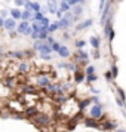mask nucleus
I'll list each match as a JSON object with an SVG mask.
<instances>
[{
	"label": "nucleus",
	"mask_w": 126,
	"mask_h": 132,
	"mask_svg": "<svg viewBox=\"0 0 126 132\" xmlns=\"http://www.w3.org/2000/svg\"><path fill=\"white\" fill-rule=\"evenodd\" d=\"M111 6H113V0H107V5H105V7L102 9L101 18H99V24L101 25L105 24V21L108 19L110 15H113V9H111Z\"/></svg>",
	"instance_id": "nucleus-1"
},
{
	"label": "nucleus",
	"mask_w": 126,
	"mask_h": 132,
	"mask_svg": "<svg viewBox=\"0 0 126 132\" xmlns=\"http://www.w3.org/2000/svg\"><path fill=\"white\" fill-rule=\"evenodd\" d=\"M16 33L22 34V36H30L33 33V28L30 25V21H21L18 25H16Z\"/></svg>",
	"instance_id": "nucleus-2"
},
{
	"label": "nucleus",
	"mask_w": 126,
	"mask_h": 132,
	"mask_svg": "<svg viewBox=\"0 0 126 132\" xmlns=\"http://www.w3.org/2000/svg\"><path fill=\"white\" fill-rule=\"evenodd\" d=\"M33 120H34L39 126H48L49 123H51V117H49L48 114H43V113H37L36 116L33 117Z\"/></svg>",
	"instance_id": "nucleus-3"
},
{
	"label": "nucleus",
	"mask_w": 126,
	"mask_h": 132,
	"mask_svg": "<svg viewBox=\"0 0 126 132\" xmlns=\"http://www.w3.org/2000/svg\"><path fill=\"white\" fill-rule=\"evenodd\" d=\"M89 116L90 117H94V119L99 120L102 117V105L101 104H94L89 110Z\"/></svg>",
	"instance_id": "nucleus-4"
},
{
	"label": "nucleus",
	"mask_w": 126,
	"mask_h": 132,
	"mask_svg": "<svg viewBox=\"0 0 126 132\" xmlns=\"http://www.w3.org/2000/svg\"><path fill=\"white\" fill-rule=\"evenodd\" d=\"M16 19H13L12 16H9V18L5 19V25H3V28H6L7 31H13L16 30Z\"/></svg>",
	"instance_id": "nucleus-5"
},
{
	"label": "nucleus",
	"mask_w": 126,
	"mask_h": 132,
	"mask_svg": "<svg viewBox=\"0 0 126 132\" xmlns=\"http://www.w3.org/2000/svg\"><path fill=\"white\" fill-rule=\"evenodd\" d=\"M85 126H86V128H94V129H101V125L96 122V119L90 117V116L85 119Z\"/></svg>",
	"instance_id": "nucleus-6"
},
{
	"label": "nucleus",
	"mask_w": 126,
	"mask_h": 132,
	"mask_svg": "<svg viewBox=\"0 0 126 132\" xmlns=\"http://www.w3.org/2000/svg\"><path fill=\"white\" fill-rule=\"evenodd\" d=\"M49 83H51V79H49L46 74H40V76L37 77V85H39L40 88H48Z\"/></svg>",
	"instance_id": "nucleus-7"
},
{
	"label": "nucleus",
	"mask_w": 126,
	"mask_h": 132,
	"mask_svg": "<svg viewBox=\"0 0 126 132\" xmlns=\"http://www.w3.org/2000/svg\"><path fill=\"white\" fill-rule=\"evenodd\" d=\"M58 9H60V3H58L56 0H48V12L55 15Z\"/></svg>",
	"instance_id": "nucleus-8"
},
{
	"label": "nucleus",
	"mask_w": 126,
	"mask_h": 132,
	"mask_svg": "<svg viewBox=\"0 0 126 132\" xmlns=\"http://www.w3.org/2000/svg\"><path fill=\"white\" fill-rule=\"evenodd\" d=\"M117 128V123L116 122H113V120H107V122H104L101 125V129L102 131H111V129H116Z\"/></svg>",
	"instance_id": "nucleus-9"
},
{
	"label": "nucleus",
	"mask_w": 126,
	"mask_h": 132,
	"mask_svg": "<svg viewBox=\"0 0 126 132\" xmlns=\"http://www.w3.org/2000/svg\"><path fill=\"white\" fill-rule=\"evenodd\" d=\"M58 24H60L61 30H67V28H70V27L73 25V22H71V21H68L65 16H62V18L58 19Z\"/></svg>",
	"instance_id": "nucleus-10"
},
{
	"label": "nucleus",
	"mask_w": 126,
	"mask_h": 132,
	"mask_svg": "<svg viewBox=\"0 0 126 132\" xmlns=\"http://www.w3.org/2000/svg\"><path fill=\"white\" fill-rule=\"evenodd\" d=\"M92 24H94V21H92V19H85L83 22H80V24L76 25V30H77V31L86 30V28H89V27H90Z\"/></svg>",
	"instance_id": "nucleus-11"
},
{
	"label": "nucleus",
	"mask_w": 126,
	"mask_h": 132,
	"mask_svg": "<svg viewBox=\"0 0 126 132\" xmlns=\"http://www.w3.org/2000/svg\"><path fill=\"white\" fill-rule=\"evenodd\" d=\"M58 55H60L61 58H64V60H67L70 56V49L67 48V45H61L60 51H58Z\"/></svg>",
	"instance_id": "nucleus-12"
},
{
	"label": "nucleus",
	"mask_w": 126,
	"mask_h": 132,
	"mask_svg": "<svg viewBox=\"0 0 126 132\" xmlns=\"http://www.w3.org/2000/svg\"><path fill=\"white\" fill-rule=\"evenodd\" d=\"M45 45H46V40H40V39H37V40H34V43H33V51L40 52Z\"/></svg>",
	"instance_id": "nucleus-13"
},
{
	"label": "nucleus",
	"mask_w": 126,
	"mask_h": 132,
	"mask_svg": "<svg viewBox=\"0 0 126 132\" xmlns=\"http://www.w3.org/2000/svg\"><path fill=\"white\" fill-rule=\"evenodd\" d=\"M71 12L74 13V15H76V16H79V18H80V16H82V15H83V5H74V6H73V9H71Z\"/></svg>",
	"instance_id": "nucleus-14"
},
{
	"label": "nucleus",
	"mask_w": 126,
	"mask_h": 132,
	"mask_svg": "<svg viewBox=\"0 0 126 132\" xmlns=\"http://www.w3.org/2000/svg\"><path fill=\"white\" fill-rule=\"evenodd\" d=\"M7 55H9L11 58H15V60H22L25 54L22 51H11V52H7Z\"/></svg>",
	"instance_id": "nucleus-15"
},
{
	"label": "nucleus",
	"mask_w": 126,
	"mask_h": 132,
	"mask_svg": "<svg viewBox=\"0 0 126 132\" xmlns=\"http://www.w3.org/2000/svg\"><path fill=\"white\" fill-rule=\"evenodd\" d=\"M11 16H12L13 19L19 21V19H21V16H22V11H21V9H18V7H13V9H11Z\"/></svg>",
	"instance_id": "nucleus-16"
},
{
	"label": "nucleus",
	"mask_w": 126,
	"mask_h": 132,
	"mask_svg": "<svg viewBox=\"0 0 126 132\" xmlns=\"http://www.w3.org/2000/svg\"><path fill=\"white\" fill-rule=\"evenodd\" d=\"M89 43H90V46L94 49H99V45H101V40H99V37L98 36H92L89 39Z\"/></svg>",
	"instance_id": "nucleus-17"
},
{
	"label": "nucleus",
	"mask_w": 126,
	"mask_h": 132,
	"mask_svg": "<svg viewBox=\"0 0 126 132\" xmlns=\"http://www.w3.org/2000/svg\"><path fill=\"white\" fill-rule=\"evenodd\" d=\"M83 80H85V73L76 70V71H74V82H76V83H82Z\"/></svg>",
	"instance_id": "nucleus-18"
},
{
	"label": "nucleus",
	"mask_w": 126,
	"mask_h": 132,
	"mask_svg": "<svg viewBox=\"0 0 126 132\" xmlns=\"http://www.w3.org/2000/svg\"><path fill=\"white\" fill-rule=\"evenodd\" d=\"M90 98H86V100H82V101H79V105H77V108H79V111H83L85 108L88 107L90 104Z\"/></svg>",
	"instance_id": "nucleus-19"
},
{
	"label": "nucleus",
	"mask_w": 126,
	"mask_h": 132,
	"mask_svg": "<svg viewBox=\"0 0 126 132\" xmlns=\"http://www.w3.org/2000/svg\"><path fill=\"white\" fill-rule=\"evenodd\" d=\"M33 11H27V9H25V11H22V16H21V19H22V21H31V19H33Z\"/></svg>",
	"instance_id": "nucleus-20"
},
{
	"label": "nucleus",
	"mask_w": 126,
	"mask_h": 132,
	"mask_svg": "<svg viewBox=\"0 0 126 132\" xmlns=\"http://www.w3.org/2000/svg\"><path fill=\"white\" fill-rule=\"evenodd\" d=\"M39 22V25H40V28H48L49 25H51V19L48 18V16H43L40 21H37Z\"/></svg>",
	"instance_id": "nucleus-21"
},
{
	"label": "nucleus",
	"mask_w": 126,
	"mask_h": 132,
	"mask_svg": "<svg viewBox=\"0 0 126 132\" xmlns=\"http://www.w3.org/2000/svg\"><path fill=\"white\" fill-rule=\"evenodd\" d=\"M60 11L61 12H68V11H71V6H70V5H68V2H67V0H64V2H61L60 3Z\"/></svg>",
	"instance_id": "nucleus-22"
},
{
	"label": "nucleus",
	"mask_w": 126,
	"mask_h": 132,
	"mask_svg": "<svg viewBox=\"0 0 126 132\" xmlns=\"http://www.w3.org/2000/svg\"><path fill=\"white\" fill-rule=\"evenodd\" d=\"M37 113H39V111H37L36 107H28L25 110V116H27V117H34Z\"/></svg>",
	"instance_id": "nucleus-23"
},
{
	"label": "nucleus",
	"mask_w": 126,
	"mask_h": 132,
	"mask_svg": "<svg viewBox=\"0 0 126 132\" xmlns=\"http://www.w3.org/2000/svg\"><path fill=\"white\" fill-rule=\"evenodd\" d=\"M28 70H30V64H28V62H21V64L18 65V71L19 73H27Z\"/></svg>",
	"instance_id": "nucleus-24"
},
{
	"label": "nucleus",
	"mask_w": 126,
	"mask_h": 132,
	"mask_svg": "<svg viewBox=\"0 0 126 132\" xmlns=\"http://www.w3.org/2000/svg\"><path fill=\"white\" fill-rule=\"evenodd\" d=\"M60 28V24H58V21L56 22H51V25L48 27V31H49V34H54L55 31Z\"/></svg>",
	"instance_id": "nucleus-25"
},
{
	"label": "nucleus",
	"mask_w": 126,
	"mask_h": 132,
	"mask_svg": "<svg viewBox=\"0 0 126 132\" xmlns=\"http://www.w3.org/2000/svg\"><path fill=\"white\" fill-rule=\"evenodd\" d=\"M48 36H49L48 28H40V31H39V39H40V40H46Z\"/></svg>",
	"instance_id": "nucleus-26"
},
{
	"label": "nucleus",
	"mask_w": 126,
	"mask_h": 132,
	"mask_svg": "<svg viewBox=\"0 0 126 132\" xmlns=\"http://www.w3.org/2000/svg\"><path fill=\"white\" fill-rule=\"evenodd\" d=\"M79 67H77V64H76V62H67L65 64V70L67 71H76V70H77Z\"/></svg>",
	"instance_id": "nucleus-27"
},
{
	"label": "nucleus",
	"mask_w": 126,
	"mask_h": 132,
	"mask_svg": "<svg viewBox=\"0 0 126 132\" xmlns=\"http://www.w3.org/2000/svg\"><path fill=\"white\" fill-rule=\"evenodd\" d=\"M31 11H33V12H39V11H42L40 3H39V2H31Z\"/></svg>",
	"instance_id": "nucleus-28"
},
{
	"label": "nucleus",
	"mask_w": 126,
	"mask_h": 132,
	"mask_svg": "<svg viewBox=\"0 0 126 132\" xmlns=\"http://www.w3.org/2000/svg\"><path fill=\"white\" fill-rule=\"evenodd\" d=\"M86 80H88V83H94V82H96L98 80V76H96L95 73L94 74H86Z\"/></svg>",
	"instance_id": "nucleus-29"
},
{
	"label": "nucleus",
	"mask_w": 126,
	"mask_h": 132,
	"mask_svg": "<svg viewBox=\"0 0 126 132\" xmlns=\"http://www.w3.org/2000/svg\"><path fill=\"white\" fill-rule=\"evenodd\" d=\"M51 52H52V48H51V45L46 42V45H45L42 48V51H40V54H51Z\"/></svg>",
	"instance_id": "nucleus-30"
},
{
	"label": "nucleus",
	"mask_w": 126,
	"mask_h": 132,
	"mask_svg": "<svg viewBox=\"0 0 126 132\" xmlns=\"http://www.w3.org/2000/svg\"><path fill=\"white\" fill-rule=\"evenodd\" d=\"M43 16H45V13H43L42 11H39V12H34V13H33V19H34V21H40Z\"/></svg>",
	"instance_id": "nucleus-31"
},
{
	"label": "nucleus",
	"mask_w": 126,
	"mask_h": 132,
	"mask_svg": "<svg viewBox=\"0 0 126 132\" xmlns=\"http://www.w3.org/2000/svg\"><path fill=\"white\" fill-rule=\"evenodd\" d=\"M116 90H117V94H119V98H120V100L126 101V94H125V90L122 89V88H116Z\"/></svg>",
	"instance_id": "nucleus-32"
},
{
	"label": "nucleus",
	"mask_w": 126,
	"mask_h": 132,
	"mask_svg": "<svg viewBox=\"0 0 126 132\" xmlns=\"http://www.w3.org/2000/svg\"><path fill=\"white\" fill-rule=\"evenodd\" d=\"M51 48H52V52H58L61 48V43L60 42H54L52 45H51Z\"/></svg>",
	"instance_id": "nucleus-33"
},
{
	"label": "nucleus",
	"mask_w": 126,
	"mask_h": 132,
	"mask_svg": "<svg viewBox=\"0 0 126 132\" xmlns=\"http://www.w3.org/2000/svg\"><path fill=\"white\" fill-rule=\"evenodd\" d=\"M24 92L25 94H36V88H34V86H25Z\"/></svg>",
	"instance_id": "nucleus-34"
},
{
	"label": "nucleus",
	"mask_w": 126,
	"mask_h": 132,
	"mask_svg": "<svg viewBox=\"0 0 126 132\" xmlns=\"http://www.w3.org/2000/svg\"><path fill=\"white\" fill-rule=\"evenodd\" d=\"M95 73V67L94 65H88L85 68V74H94Z\"/></svg>",
	"instance_id": "nucleus-35"
},
{
	"label": "nucleus",
	"mask_w": 126,
	"mask_h": 132,
	"mask_svg": "<svg viewBox=\"0 0 126 132\" xmlns=\"http://www.w3.org/2000/svg\"><path fill=\"white\" fill-rule=\"evenodd\" d=\"M111 74H113V79L117 77V74H119V68H117V65H111Z\"/></svg>",
	"instance_id": "nucleus-36"
},
{
	"label": "nucleus",
	"mask_w": 126,
	"mask_h": 132,
	"mask_svg": "<svg viewBox=\"0 0 126 132\" xmlns=\"http://www.w3.org/2000/svg\"><path fill=\"white\" fill-rule=\"evenodd\" d=\"M86 46V42L85 40H76V48L77 49H83Z\"/></svg>",
	"instance_id": "nucleus-37"
},
{
	"label": "nucleus",
	"mask_w": 126,
	"mask_h": 132,
	"mask_svg": "<svg viewBox=\"0 0 126 132\" xmlns=\"http://www.w3.org/2000/svg\"><path fill=\"white\" fill-rule=\"evenodd\" d=\"M40 58L45 61H51L52 60V56H51V54H40Z\"/></svg>",
	"instance_id": "nucleus-38"
},
{
	"label": "nucleus",
	"mask_w": 126,
	"mask_h": 132,
	"mask_svg": "<svg viewBox=\"0 0 126 132\" xmlns=\"http://www.w3.org/2000/svg\"><path fill=\"white\" fill-rule=\"evenodd\" d=\"M116 102H117V105H119L122 110L125 108V101H123V100H120V98H116Z\"/></svg>",
	"instance_id": "nucleus-39"
},
{
	"label": "nucleus",
	"mask_w": 126,
	"mask_h": 132,
	"mask_svg": "<svg viewBox=\"0 0 126 132\" xmlns=\"http://www.w3.org/2000/svg\"><path fill=\"white\" fill-rule=\"evenodd\" d=\"M105 5H107V0H99V13L102 12V9L105 7Z\"/></svg>",
	"instance_id": "nucleus-40"
},
{
	"label": "nucleus",
	"mask_w": 126,
	"mask_h": 132,
	"mask_svg": "<svg viewBox=\"0 0 126 132\" xmlns=\"http://www.w3.org/2000/svg\"><path fill=\"white\" fill-rule=\"evenodd\" d=\"M60 88H61V90H62V94H64L65 90H68V89H70V85H68V83H62V85L60 86Z\"/></svg>",
	"instance_id": "nucleus-41"
},
{
	"label": "nucleus",
	"mask_w": 126,
	"mask_h": 132,
	"mask_svg": "<svg viewBox=\"0 0 126 132\" xmlns=\"http://www.w3.org/2000/svg\"><path fill=\"white\" fill-rule=\"evenodd\" d=\"M5 85H6L7 88H12L13 86V79H6V80H5Z\"/></svg>",
	"instance_id": "nucleus-42"
},
{
	"label": "nucleus",
	"mask_w": 126,
	"mask_h": 132,
	"mask_svg": "<svg viewBox=\"0 0 126 132\" xmlns=\"http://www.w3.org/2000/svg\"><path fill=\"white\" fill-rule=\"evenodd\" d=\"M114 34H116V33H114V30H111V33H110V34H108V37H107V39H108V43H111V42L114 40Z\"/></svg>",
	"instance_id": "nucleus-43"
},
{
	"label": "nucleus",
	"mask_w": 126,
	"mask_h": 132,
	"mask_svg": "<svg viewBox=\"0 0 126 132\" xmlns=\"http://www.w3.org/2000/svg\"><path fill=\"white\" fill-rule=\"evenodd\" d=\"M30 36H31V39H33V40H37V39H39V31L33 30V33H31Z\"/></svg>",
	"instance_id": "nucleus-44"
},
{
	"label": "nucleus",
	"mask_w": 126,
	"mask_h": 132,
	"mask_svg": "<svg viewBox=\"0 0 126 132\" xmlns=\"http://www.w3.org/2000/svg\"><path fill=\"white\" fill-rule=\"evenodd\" d=\"M105 79H107V82H111V80H113V74H111V71L105 73Z\"/></svg>",
	"instance_id": "nucleus-45"
},
{
	"label": "nucleus",
	"mask_w": 126,
	"mask_h": 132,
	"mask_svg": "<svg viewBox=\"0 0 126 132\" xmlns=\"http://www.w3.org/2000/svg\"><path fill=\"white\" fill-rule=\"evenodd\" d=\"M46 42H48L49 45H52V43L55 42V39L52 37V34H49V36H48V39H46Z\"/></svg>",
	"instance_id": "nucleus-46"
},
{
	"label": "nucleus",
	"mask_w": 126,
	"mask_h": 132,
	"mask_svg": "<svg viewBox=\"0 0 126 132\" xmlns=\"http://www.w3.org/2000/svg\"><path fill=\"white\" fill-rule=\"evenodd\" d=\"M15 5H16V6H24L25 2L24 0H15Z\"/></svg>",
	"instance_id": "nucleus-47"
},
{
	"label": "nucleus",
	"mask_w": 126,
	"mask_h": 132,
	"mask_svg": "<svg viewBox=\"0 0 126 132\" xmlns=\"http://www.w3.org/2000/svg\"><path fill=\"white\" fill-rule=\"evenodd\" d=\"M55 15H56V16H58V19H60V18H62V16H64V12H61L60 9H58V11H56V13H55Z\"/></svg>",
	"instance_id": "nucleus-48"
},
{
	"label": "nucleus",
	"mask_w": 126,
	"mask_h": 132,
	"mask_svg": "<svg viewBox=\"0 0 126 132\" xmlns=\"http://www.w3.org/2000/svg\"><path fill=\"white\" fill-rule=\"evenodd\" d=\"M94 58H95V60L99 58V51H98V49H95V52H94Z\"/></svg>",
	"instance_id": "nucleus-49"
},
{
	"label": "nucleus",
	"mask_w": 126,
	"mask_h": 132,
	"mask_svg": "<svg viewBox=\"0 0 126 132\" xmlns=\"http://www.w3.org/2000/svg\"><path fill=\"white\" fill-rule=\"evenodd\" d=\"M3 25H5V18L0 15V28H3Z\"/></svg>",
	"instance_id": "nucleus-50"
},
{
	"label": "nucleus",
	"mask_w": 126,
	"mask_h": 132,
	"mask_svg": "<svg viewBox=\"0 0 126 132\" xmlns=\"http://www.w3.org/2000/svg\"><path fill=\"white\" fill-rule=\"evenodd\" d=\"M90 101L95 102V104H99V100H98V96H94V98H90Z\"/></svg>",
	"instance_id": "nucleus-51"
},
{
	"label": "nucleus",
	"mask_w": 126,
	"mask_h": 132,
	"mask_svg": "<svg viewBox=\"0 0 126 132\" xmlns=\"http://www.w3.org/2000/svg\"><path fill=\"white\" fill-rule=\"evenodd\" d=\"M0 15H2L3 18L6 19V18H7V11H2V12H0Z\"/></svg>",
	"instance_id": "nucleus-52"
},
{
	"label": "nucleus",
	"mask_w": 126,
	"mask_h": 132,
	"mask_svg": "<svg viewBox=\"0 0 126 132\" xmlns=\"http://www.w3.org/2000/svg\"><path fill=\"white\" fill-rule=\"evenodd\" d=\"M90 92H92V94H95V95H98V94H99V90L95 89V88H90Z\"/></svg>",
	"instance_id": "nucleus-53"
},
{
	"label": "nucleus",
	"mask_w": 126,
	"mask_h": 132,
	"mask_svg": "<svg viewBox=\"0 0 126 132\" xmlns=\"http://www.w3.org/2000/svg\"><path fill=\"white\" fill-rule=\"evenodd\" d=\"M62 37H64V40H70V34H67V31L62 34Z\"/></svg>",
	"instance_id": "nucleus-54"
},
{
	"label": "nucleus",
	"mask_w": 126,
	"mask_h": 132,
	"mask_svg": "<svg viewBox=\"0 0 126 132\" xmlns=\"http://www.w3.org/2000/svg\"><path fill=\"white\" fill-rule=\"evenodd\" d=\"M65 64L67 62H61V64H58V67H60V68H65Z\"/></svg>",
	"instance_id": "nucleus-55"
},
{
	"label": "nucleus",
	"mask_w": 126,
	"mask_h": 132,
	"mask_svg": "<svg viewBox=\"0 0 126 132\" xmlns=\"http://www.w3.org/2000/svg\"><path fill=\"white\" fill-rule=\"evenodd\" d=\"M114 132H126V131H125V129H122V128H119V129H116Z\"/></svg>",
	"instance_id": "nucleus-56"
},
{
	"label": "nucleus",
	"mask_w": 126,
	"mask_h": 132,
	"mask_svg": "<svg viewBox=\"0 0 126 132\" xmlns=\"http://www.w3.org/2000/svg\"><path fill=\"white\" fill-rule=\"evenodd\" d=\"M77 3H79V5H83V3H85V0H77Z\"/></svg>",
	"instance_id": "nucleus-57"
},
{
	"label": "nucleus",
	"mask_w": 126,
	"mask_h": 132,
	"mask_svg": "<svg viewBox=\"0 0 126 132\" xmlns=\"http://www.w3.org/2000/svg\"><path fill=\"white\" fill-rule=\"evenodd\" d=\"M116 2H119V3H120V2H123V0H116Z\"/></svg>",
	"instance_id": "nucleus-58"
},
{
	"label": "nucleus",
	"mask_w": 126,
	"mask_h": 132,
	"mask_svg": "<svg viewBox=\"0 0 126 132\" xmlns=\"http://www.w3.org/2000/svg\"><path fill=\"white\" fill-rule=\"evenodd\" d=\"M24 2H31V0H24Z\"/></svg>",
	"instance_id": "nucleus-59"
},
{
	"label": "nucleus",
	"mask_w": 126,
	"mask_h": 132,
	"mask_svg": "<svg viewBox=\"0 0 126 132\" xmlns=\"http://www.w3.org/2000/svg\"><path fill=\"white\" fill-rule=\"evenodd\" d=\"M45 2H48V0H45Z\"/></svg>",
	"instance_id": "nucleus-60"
}]
</instances>
